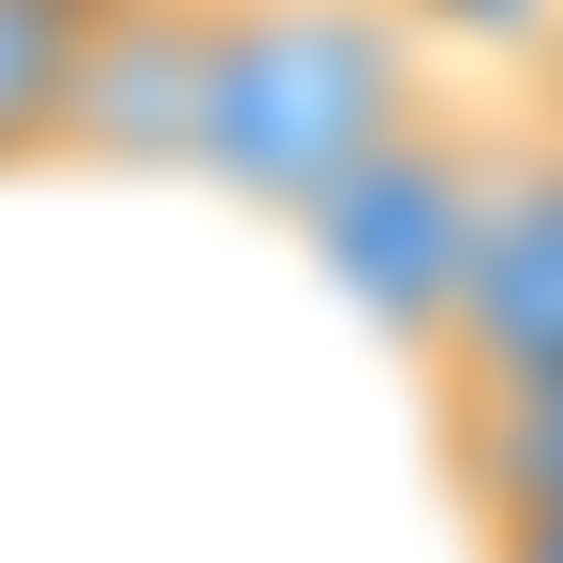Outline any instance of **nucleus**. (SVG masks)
<instances>
[{
    "mask_svg": "<svg viewBox=\"0 0 563 563\" xmlns=\"http://www.w3.org/2000/svg\"><path fill=\"white\" fill-rule=\"evenodd\" d=\"M445 104L430 89V45L400 0H238L223 15V75H208V134H194V178L223 208L297 238L341 178L371 164L386 134Z\"/></svg>",
    "mask_w": 563,
    "mask_h": 563,
    "instance_id": "obj_1",
    "label": "nucleus"
},
{
    "mask_svg": "<svg viewBox=\"0 0 563 563\" xmlns=\"http://www.w3.org/2000/svg\"><path fill=\"white\" fill-rule=\"evenodd\" d=\"M489 164H505V119L475 104H430L416 134H386L327 208L297 223V253L327 267V297L356 311L386 356H445V311H460V267H475V208H489Z\"/></svg>",
    "mask_w": 563,
    "mask_h": 563,
    "instance_id": "obj_2",
    "label": "nucleus"
},
{
    "mask_svg": "<svg viewBox=\"0 0 563 563\" xmlns=\"http://www.w3.org/2000/svg\"><path fill=\"white\" fill-rule=\"evenodd\" d=\"M445 386H563V134H505L475 208V267H460L445 356H430V400Z\"/></svg>",
    "mask_w": 563,
    "mask_h": 563,
    "instance_id": "obj_3",
    "label": "nucleus"
},
{
    "mask_svg": "<svg viewBox=\"0 0 563 563\" xmlns=\"http://www.w3.org/2000/svg\"><path fill=\"white\" fill-rule=\"evenodd\" d=\"M223 15H238V0H119L104 45H89V89H75L59 164H104V178H194L208 75H223Z\"/></svg>",
    "mask_w": 563,
    "mask_h": 563,
    "instance_id": "obj_4",
    "label": "nucleus"
},
{
    "mask_svg": "<svg viewBox=\"0 0 563 563\" xmlns=\"http://www.w3.org/2000/svg\"><path fill=\"white\" fill-rule=\"evenodd\" d=\"M430 460H445L475 534L563 519V386H445L430 400Z\"/></svg>",
    "mask_w": 563,
    "mask_h": 563,
    "instance_id": "obj_5",
    "label": "nucleus"
},
{
    "mask_svg": "<svg viewBox=\"0 0 563 563\" xmlns=\"http://www.w3.org/2000/svg\"><path fill=\"white\" fill-rule=\"evenodd\" d=\"M119 0H0V178L59 164L75 134V89H89V45H104Z\"/></svg>",
    "mask_w": 563,
    "mask_h": 563,
    "instance_id": "obj_6",
    "label": "nucleus"
},
{
    "mask_svg": "<svg viewBox=\"0 0 563 563\" xmlns=\"http://www.w3.org/2000/svg\"><path fill=\"white\" fill-rule=\"evenodd\" d=\"M475 563H563V519H519V534H475Z\"/></svg>",
    "mask_w": 563,
    "mask_h": 563,
    "instance_id": "obj_7",
    "label": "nucleus"
}]
</instances>
